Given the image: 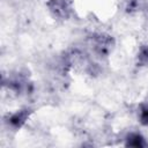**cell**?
Returning <instances> with one entry per match:
<instances>
[]
</instances>
